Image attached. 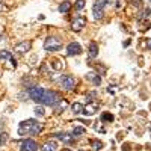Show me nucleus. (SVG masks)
I'll use <instances>...</instances> for the list:
<instances>
[{
  "instance_id": "obj_16",
  "label": "nucleus",
  "mask_w": 151,
  "mask_h": 151,
  "mask_svg": "<svg viewBox=\"0 0 151 151\" xmlns=\"http://www.w3.org/2000/svg\"><path fill=\"white\" fill-rule=\"evenodd\" d=\"M88 52H89V58H97V55H98V45L95 42H91Z\"/></svg>"
},
{
  "instance_id": "obj_31",
  "label": "nucleus",
  "mask_w": 151,
  "mask_h": 151,
  "mask_svg": "<svg viewBox=\"0 0 151 151\" xmlns=\"http://www.w3.org/2000/svg\"><path fill=\"white\" fill-rule=\"evenodd\" d=\"M0 127H2V122H0Z\"/></svg>"
},
{
  "instance_id": "obj_30",
  "label": "nucleus",
  "mask_w": 151,
  "mask_h": 151,
  "mask_svg": "<svg viewBox=\"0 0 151 151\" xmlns=\"http://www.w3.org/2000/svg\"><path fill=\"white\" fill-rule=\"evenodd\" d=\"M122 150H125V151H130V148H129V145H122Z\"/></svg>"
},
{
  "instance_id": "obj_21",
  "label": "nucleus",
  "mask_w": 151,
  "mask_h": 151,
  "mask_svg": "<svg viewBox=\"0 0 151 151\" xmlns=\"http://www.w3.org/2000/svg\"><path fill=\"white\" fill-rule=\"evenodd\" d=\"M151 14V11L150 9H144L142 12H141V14H139V17H137V20H139V21H142L144 18H148V15Z\"/></svg>"
},
{
  "instance_id": "obj_7",
  "label": "nucleus",
  "mask_w": 151,
  "mask_h": 151,
  "mask_svg": "<svg viewBox=\"0 0 151 151\" xmlns=\"http://www.w3.org/2000/svg\"><path fill=\"white\" fill-rule=\"evenodd\" d=\"M59 83H60V86L64 88V89L71 91V89H74V86H76V79L73 77V76H62Z\"/></svg>"
},
{
  "instance_id": "obj_11",
  "label": "nucleus",
  "mask_w": 151,
  "mask_h": 151,
  "mask_svg": "<svg viewBox=\"0 0 151 151\" xmlns=\"http://www.w3.org/2000/svg\"><path fill=\"white\" fill-rule=\"evenodd\" d=\"M86 80L92 82V85H95V86H98L100 83H101V77H100V74L98 73H94V71L86 74Z\"/></svg>"
},
{
  "instance_id": "obj_25",
  "label": "nucleus",
  "mask_w": 151,
  "mask_h": 151,
  "mask_svg": "<svg viewBox=\"0 0 151 151\" xmlns=\"http://www.w3.org/2000/svg\"><path fill=\"white\" fill-rule=\"evenodd\" d=\"M101 121H113V115H112V113H103V115H101Z\"/></svg>"
},
{
  "instance_id": "obj_18",
  "label": "nucleus",
  "mask_w": 151,
  "mask_h": 151,
  "mask_svg": "<svg viewBox=\"0 0 151 151\" xmlns=\"http://www.w3.org/2000/svg\"><path fill=\"white\" fill-rule=\"evenodd\" d=\"M91 147H92L94 151H100V150L103 148V142H100L98 139H92L91 141Z\"/></svg>"
},
{
  "instance_id": "obj_28",
  "label": "nucleus",
  "mask_w": 151,
  "mask_h": 151,
  "mask_svg": "<svg viewBox=\"0 0 151 151\" xmlns=\"http://www.w3.org/2000/svg\"><path fill=\"white\" fill-rule=\"evenodd\" d=\"M95 97H97V94H95V92H89V94L86 95V100L91 103V101H92V98H95Z\"/></svg>"
},
{
  "instance_id": "obj_6",
  "label": "nucleus",
  "mask_w": 151,
  "mask_h": 151,
  "mask_svg": "<svg viewBox=\"0 0 151 151\" xmlns=\"http://www.w3.org/2000/svg\"><path fill=\"white\" fill-rule=\"evenodd\" d=\"M86 26V17L85 15H76L71 21V29L74 32H79Z\"/></svg>"
},
{
  "instance_id": "obj_23",
  "label": "nucleus",
  "mask_w": 151,
  "mask_h": 151,
  "mask_svg": "<svg viewBox=\"0 0 151 151\" xmlns=\"http://www.w3.org/2000/svg\"><path fill=\"white\" fill-rule=\"evenodd\" d=\"M67 106H68V103H67V100H60V103L56 106L58 107V112H62V110H65L67 109Z\"/></svg>"
},
{
  "instance_id": "obj_2",
  "label": "nucleus",
  "mask_w": 151,
  "mask_h": 151,
  "mask_svg": "<svg viewBox=\"0 0 151 151\" xmlns=\"http://www.w3.org/2000/svg\"><path fill=\"white\" fill-rule=\"evenodd\" d=\"M60 100H62V97H60V95H59L56 91L48 89V91H44V95H42L41 103H42V104H45V106L56 107V106L60 103Z\"/></svg>"
},
{
  "instance_id": "obj_33",
  "label": "nucleus",
  "mask_w": 151,
  "mask_h": 151,
  "mask_svg": "<svg viewBox=\"0 0 151 151\" xmlns=\"http://www.w3.org/2000/svg\"><path fill=\"white\" fill-rule=\"evenodd\" d=\"M65 151H70V150H65Z\"/></svg>"
},
{
  "instance_id": "obj_20",
  "label": "nucleus",
  "mask_w": 151,
  "mask_h": 151,
  "mask_svg": "<svg viewBox=\"0 0 151 151\" xmlns=\"http://www.w3.org/2000/svg\"><path fill=\"white\" fill-rule=\"evenodd\" d=\"M85 132H86V130H85L83 127H74V129H73V136L76 137V136H80V134H85Z\"/></svg>"
},
{
  "instance_id": "obj_8",
  "label": "nucleus",
  "mask_w": 151,
  "mask_h": 151,
  "mask_svg": "<svg viewBox=\"0 0 151 151\" xmlns=\"http://www.w3.org/2000/svg\"><path fill=\"white\" fill-rule=\"evenodd\" d=\"M20 148H21V151H36L40 147H38V144L33 139H24V141H21Z\"/></svg>"
},
{
  "instance_id": "obj_14",
  "label": "nucleus",
  "mask_w": 151,
  "mask_h": 151,
  "mask_svg": "<svg viewBox=\"0 0 151 151\" xmlns=\"http://www.w3.org/2000/svg\"><path fill=\"white\" fill-rule=\"evenodd\" d=\"M56 148H58L56 141H47V142L41 147V151H56Z\"/></svg>"
},
{
  "instance_id": "obj_5",
  "label": "nucleus",
  "mask_w": 151,
  "mask_h": 151,
  "mask_svg": "<svg viewBox=\"0 0 151 151\" xmlns=\"http://www.w3.org/2000/svg\"><path fill=\"white\" fill-rule=\"evenodd\" d=\"M44 88L41 86H32L29 88V97L33 100V101L36 103H41V100H42V95H44Z\"/></svg>"
},
{
  "instance_id": "obj_32",
  "label": "nucleus",
  "mask_w": 151,
  "mask_h": 151,
  "mask_svg": "<svg viewBox=\"0 0 151 151\" xmlns=\"http://www.w3.org/2000/svg\"><path fill=\"white\" fill-rule=\"evenodd\" d=\"M148 2H150V3H151V0H148Z\"/></svg>"
},
{
  "instance_id": "obj_24",
  "label": "nucleus",
  "mask_w": 151,
  "mask_h": 151,
  "mask_svg": "<svg viewBox=\"0 0 151 151\" xmlns=\"http://www.w3.org/2000/svg\"><path fill=\"white\" fill-rule=\"evenodd\" d=\"M85 8V0H76V9L82 11Z\"/></svg>"
},
{
  "instance_id": "obj_10",
  "label": "nucleus",
  "mask_w": 151,
  "mask_h": 151,
  "mask_svg": "<svg viewBox=\"0 0 151 151\" xmlns=\"http://www.w3.org/2000/svg\"><path fill=\"white\" fill-rule=\"evenodd\" d=\"M30 41H23V42H18V44H15V47H14V52H17V53H26V52H29V48H30Z\"/></svg>"
},
{
  "instance_id": "obj_4",
  "label": "nucleus",
  "mask_w": 151,
  "mask_h": 151,
  "mask_svg": "<svg viewBox=\"0 0 151 151\" xmlns=\"http://www.w3.org/2000/svg\"><path fill=\"white\" fill-rule=\"evenodd\" d=\"M62 47V42L60 40H58V38L55 36H48L45 42H44V48L47 50V52H55V50H59Z\"/></svg>"
},
{
  "instance_id": "obj_13",
  "label": "nucleus",
  "mask_w": 151,
  "mask_h": 151,
  "mask_svg": "<svg viewBox=\"0 0 151 151\" xmlns=\"http://www.w3.org/2000/svg\"><path fill=\"white\" fill-rule=\"evenodd\" d=\"M55 136L58 137L59 141H64L65 144H70V142H73V139H74V136H71L70 133H65V132H59V133H55Z\"/></svg>"
},
{
  "instance_id": "obj_3",
  "label": "nucleus",
  "mask_w": 151,
  "mask_h": 151,
  "mask_svg": "<svg viewBox=\"0 0 151 151\" xmlns=\"http://www.w3.org/2000/svg\"><path fill=\"white\" fill-rule=\"evenodd\" d=\"M109 0H95V3L92 6V15L95 20H100L104 15V8L107 6Z\"/></svg>"
},
{
  "instance_id": "obj_15",
  "label": "nucleus",
  "mask_w": 151,
  "mask_h": 151,
  "mask_svg": "<svg viewBox=\"0 0 151 151\" xmlns=\"http://www.w3.org/2000/svg\"><path fill=\"white\" fill-rule=\"evenodd\" d=\"M59 12H62V14H67V12L71 11V2H68V0H65V2H62L59 5Z\"/></svg>"
},
{
  "instance_id": "obj_17",
  "label": "nucleus",
  "mask_w": 151,
  "mask_h": 151,
  "mask_svg": "<svg viewBox=\"0 0 151 151\" xmlns=\"http://www.w3.org/2000/svg\"><path fill=\"white\" fill-rule=\"evenodd\" d=\"M71 110H73V113L79 115V113L83 112V106H82L80 103H73V104H71Z\"/></svg>"
},
{
  "instance_id": "obj_9",
  "label": "nucleus",
  "mask_w": 151,
  "mask_h": 151,
  "mask_svg": "<svg viewBox=\"0 0 151 151\" xmlns=\"http://www.w3.org/2000/svg\"><path fill=\"white\" fill-rule=\"evenodd\" d=\"M80 53H82L80 44H77V42H70V44L67 45V55H68V56H76V55H80Z\"/></svg>"
},
{
  "instance_id": "obj_29",
  "label": "nucleus",
  "mask_w": 151,
  "mask_h": 151,
  "mask_svg": "<svg viewBox=\"0 0 151 151\" xmlns=\"http://www.w3.org/2000/svg\"><path fill=\"white\" fill-rule=\"evenodd\" d=\"M3 11H6V5L3 2H0V12H3Z\"/></svg>"
},
{
  "instance_id": "obj_22",
  "label": "nucleus",
  "mask_w": 151,
  "mask_h": 151,
  "mask_svg": "<svg viewBox=\"0 0 151 151\" xmlns=\"http://www.w3.org/2000/svg\"><path fill=\"white\" fill-rule=\"evenodd\" d=\"M44 113H45V110H44L42 106H36V107H35V115H36V116L41 118V116H44Z\"/></svg>"
},
{
  "instance_id": "obj_19",
  "label": "nucleus",
  "mask_w": 151,
  "mask_h": 151,
  "mask_svg": "<svg viewBox=\"0 0 151 151\" xmlns=\"http://www.w3.org/2000/svg\"><path fill=\"white\" fill-rule=\"evenodd\" d=\"M0 59H6V60H12L14 58H12L11 52H8V50H0Z\"/></svg>"
},
{
  "instance_id": "obj_12",
  "label": "nucleus",
  "mask_w": 151,
  "mask_h": 151,
  "mask_svg": "<svg viewBox=\"0 0 151 151\" xmlns=\"http://www.w3.org/2000/svg\"><path fill=\"white\" fill-rule=\"evenodd\" d=\"M97 110H98V104L97 103H88L83 107V112L82 113H85V115H94Z\"/></svg>"
},
{
  "instance_id": "obj_27",
  "label": "nucleus",
  "mask_w": 151,
  "mask_h": 151,
  "mask_svg": "<svg viewBox=\"0 0 151 151\" xmlns=\"http://www.w3.org/2000/svg\"><path fill=\"white\" fill-rule=\"evenodd\" d=\"M8 141V134L6 133H0V145H3Z\"/></svg>"
},
{
  "instance_id": "obj_1",
  "label": "nucleus",
  "mask_w": 151,
  "mask_h": 151,
  "mask_svg": "<svg viewBox=\"0 0 151 151\" xmlns=\"http://www.w3.org/2000/svg\"><path fill=\"white\" fill-rule=\"evenodd\" d=\"M42 130V125L38 122L36 119H27L23 121L18 125V134L20 136H26V134H38Z\"/></svg>"
},
{
  "instance_id": "obj_26",
  "label": "nucleus",
  "mask_w": 151,
  "mask_h": 151,
  "mask_svg": "<svg viewBox=\"0 0 151 151\" xmlns=\"http://www.w3.org/2000/svg\"><path fill=\"white\" fill-rule=\"evenodd\" d=\"M52 68H53V70H60V68H62L60 60H58V59H56V60H53V62H52Z\"/></svg>"
}]
</instances>
